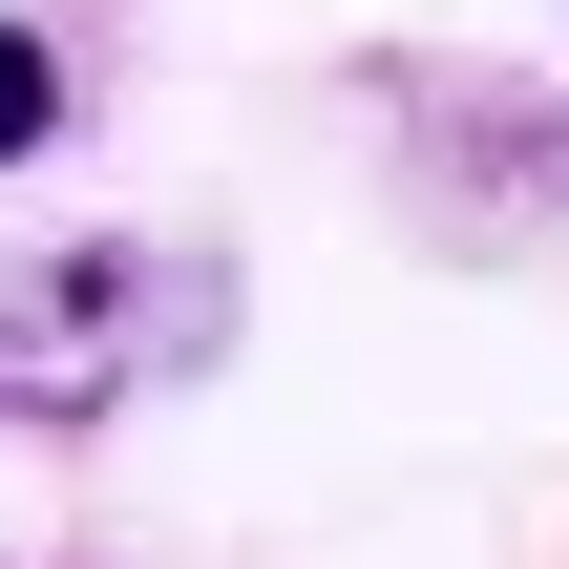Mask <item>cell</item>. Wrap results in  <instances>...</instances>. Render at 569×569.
Segmentation results:
<instances>
[{"instance_id":"6da1fadb","label":"cell","mask_w":569,"mask_h":569,"mask_svg":"<svg viewBox=\"0 0 569 569\" xmlns=\"http://www.w3.org/2000/svg\"><path fill=\"white\" fill-rule=\"evenodd\" d=\"M190 317H211V274L190 253H0V422H106L127 380H169L190 359Z\"/></svg>"},{"instance_id":"7a4b0ae2","label":"cell","mask_w":569,"mask_h":569,"mask_svg":"<svg viewBox=\"0 0 569 569\" xmlns=\"http://www.w3.org/2000/svg\"><path fill=\"white\" fill-rule=\"evenodd\" d=\"M42 127H63V63H42V42L0 21V169H42Z\"/></svg>"}]
</instances>
